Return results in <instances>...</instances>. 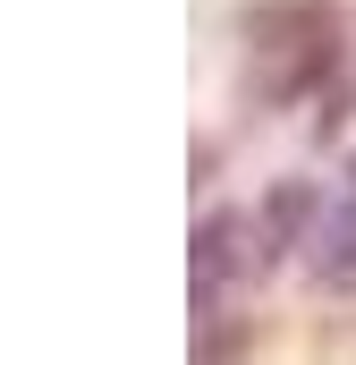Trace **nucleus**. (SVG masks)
Here are the masks:
<instances>
[{"label": "nucleus", "mask_w": 356, "mask_h": 365, "mask_svg": "<svg viewBox=\"0 0 356 365\" xmlns=\"http://www.w3.org/2000/svg\"><path fill=\"white\" fill-rule=\"evenodd\" d=\"M305 272L331 297H356V162L331 179V195H314L305 212Z\"/></svg>", "instance_id": "1"}]
</instances>
